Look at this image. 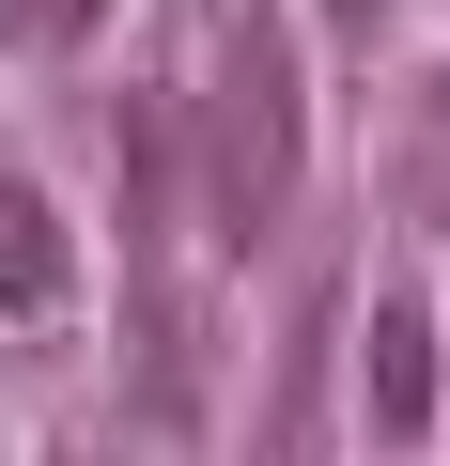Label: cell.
Segmentation results:
<instances>
[{
	"instance_id": "3957f363",
	"label": "cell",
	"mask_w": 450,
	"mask_h": 466,
	"mask_svg": "<svg viewBox=\"0 0 450 466\" xmlns=\"http://www.w3.org/2000/svg\"><path fill=\"white\" fill-rule=\"evenodd\" d=\"M435 373H450L435 358V311L419 296H373L357 311V404H373V435H419L435 420Z\"/></svg>"
},
{
	"instance_id": "6da1fadb",
	"label": "cell",
	"mask_w": 450,
	"mask_h": 466,
	"mask_svg": "<svg viewBox=\"0 0 450 466\" xmlns=\"http://www.w3.org/2000/svg\"><path fill=\"white\" fill-rule=\"evenodd\" d=\"M295 156H311V109H295L280 16L217 0V32H202V202H217V249H265L295 218Z\"/></svg>"
},
{
	"instance_id": "7a4b0ae2",
	"label": "cell",
	"mask_w": 450,
	"mask_h": 466,
	"mask_svg": "<svg viewBox=\"0 0 450 466\" xmlns=\"http://www.w3.org/2000/svg\"><path fill=\"white\" fill-rule=\"evenodd\" d=\"M202 373H217V311L140 265V296H125V404H140L155 435H186V420H202Z\"/></svg>"
},
{
	"instance_id": "ba28073f",
	"label": "cell",
	"mask_w": 450,
	"mask_h": 466,
	"mask_svg": "<svg viewBox=\"0 0 450 466\" xmlns=\"http://www.w3.org/2000/svg\"><path fill=\"white\" fill-rule=\"evenodd\" d=\"M47 466H125V451H94V435H78V451H47Z\"/></svg>"
},
{
	"instance_id": "8992f818",
	"label": "cell",
	"mask_w": 450,
	"mask_h": 466,
	"mask_svg": "<svg viewBox=\"0 0 450 466\" xmlns=\"http://www.w3.org/2000/svg\"><path fill=\"white\" fill-rule=\"evenodd\" d=\"M94 16H109V0H0V47H16V63H63V47H94Z\"/></svg>"
},
{
	"instance_id": "277c9868",
	"label": "cell",
	"mask_w": 450,
	"mask_h": 466,
	"mask_svg": "<svg viewBox=\"0 0 450 466\" xmlns=\"http://www.w3.org/2000/svg\"><path fill=\"white\" fill-rule=\"evenodd\" d=\"M388 218L404 233H450V63L388 94Z\"/></svg>"
},
{
	"instance_id": "5b68a950",
	"label": "cell",
	"mask_w": 450,
	"mask_h": 466,
	"mask_svg": "<svg viewBox=\"0 0 450 466\" xmlns=\"http://www.w3.org/2000/svg\"><path fill=\"white\" fill-rule=\"evenodd\" d=\"M78 296V233L47 218L32 171H0V311H63Z\"/></svg>"
},
{
	"instance_id": "52a82bcc",
	"label": "cell",
	"mask_w": 450,
	"mask_h": 466,
	"mask_svg": "<svg viewBox=\"0 0 450 466\" xmlns=\"http://www.w3.org/2000/svg\"><path fill=\"white\" fill-rule=\"evenodd\" d=\"M326 16H342V32H373V16H388V0H326Z\"/></svg>"
}]
</instances>
